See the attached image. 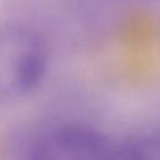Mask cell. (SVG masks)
<instances>
[{
	"label": "cell",
	"instance_id": "6da1fadb",
	"mask_svg": "<svg viewBox=\"0 0 160 160\" xmlns=\"http://www.w3.org/2000/svg\"><path fill=\"white\" fill-rule=\"evenodd\" d=\"M42 36L22 22L0 24V104L20 100L41 82L48 68Z\"/></svg>",
	"mask_w": 160,
	"mask_h": 160
},
{
	"label": "cell",
	"instance_id": "7a4b0ae2",
	"mask_svg": "<svg viewBox=\"0 0 160 160\" xmlns=\"http://www.w3.org/2000/svg\"><path fill=\"white\" fill-rule=\"evenodd\" d=\"M111 144L86 125H62L41 135L30 148L29 160H109Z\"/></svg>",
	"mask_w": 160,
	"mask_h": 160
},
{
	"label": "cell",
	"instance_id": "3957f363",
	"mask_svg": "<svg viewBox=\"0 0 160 160\" xmlns=\"http://www.w3.org/2000/svg\"><path fill=\"white\" fill-rule=\"evenodd\" d=\"M109 160H160V130H149L111 144Z\"/></svg>",
	"mask_w": 160,
	"mask_h": 160
}]
</instances>
